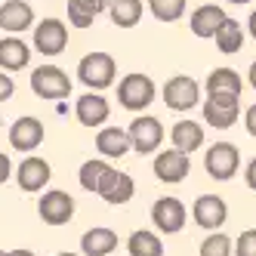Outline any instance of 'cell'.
<instances>
[{"instance_id": "13", "label": "cell", "mask_w": 256, "mask_h": 256, "mask_svg": "<svg viewBox=\"0 0 256 256\" xmlns=\"http://www.w3.org/2000/svg\"><path fill=\"white\" fill-rule=\"evenodd\" d=\"M238 114H241V108H238L234 96H207V102H204V120L210 126H216V130L234 126Z\"/></svg>"}, {"instance_id": "2", "label": "cell", "mask_w": 256, "mask_h": 256, "mask_svg": "<svg viewBox=\"0 0 256 256\" xmlns=\"http://www.w3.org/2000/svg\"><path fill=\"white\" fill-rule=\"evenodd\" d=\"M114 74H118V62L114 56H108V52H86L78 65V78L84 86L90 90H108L114 84Z\"/></svg>"}, {"instance_id": "18", "label": "cell", "mask_w": 256, "mask_h": 256, "mask_svg": "<svg viewBox=\"0 0 256 256\" xmlns=\"http://www.w3.org/2000/svg\"><path fill=\"white\" fill-rule=\"evenodd\" d=\"M114 250H118V234L105 226L90 228L80 238V256H112Z\"/></svg>"}, {"instance_id": "34", "label": "cell", "mask_w": 256, "mask_h": 256, "mask_svg": "<svg viewBox=\"0 0 256 256\" xmlns=\"http://www.w3.org/2000/svg\"><path fill=\"white\" fill-rule=\"evenodd\" d=\"M244 126H247V133L256 139V105L247 108V114H244Z\"/></svg>"}, {"instance_id": "38", "label": "cell", "mask_w": 256, "mask_h": 256, "mask_svg": "<svg viewBox=\"0 0 256 256\" xmlns=\"http://www.w3.org/2000/svg\"><path fill=\"white\" fill-rule=\"evenodd\" d=\"M247 80H250V86H253V90H256V62H253V65H250V74H247Z\"/></svg>"}, {"instance_id": "41", "label": "cell", "mask_w": 256, "mask_h": 256, "mask_svg": "<svg viewBox=\"0 0 256 256\" xmlns=\"http://www.w3.org/2000/svg\"><path fill=\"white\" fill-rule=\"evenodd\" d=\"M0 256H10V250H0Z\"/></svg>"}, {"instance_id": "27", "label": "cell", "mask_w": 256, "mask_h": 256, "mask_svg": "<svg viewBox=\"0 0 256 256\" xmlns=\"http://www.w3.org/2000/svg\"><path fill=\"white\" fill-rule=\"evenodd\" d=\"M108 12L118 28H133L142 19V0H108Z\"/></svg>"}, {"instance_id": "28", "label": "cell", "mask_w": 256, "mask_h": 256, "mask_svg": "<svg viewBox=\"0 0 256 256\" xmlns=\"http://www.w3.org/2000/svg\"><path fill=\"white\" fill-rule=\"evenodd\" d=\"M108 167H112V164H105L102 158H90L86 164H80V173H78L80 188L96 192V188H99V179L105 176V170H108Z\"/></svg>"}, {"instance_id": "9", "label": "cell", "mask_w": 256, "mask_h": 256, "mask_svg": "<svg viewBox=\"0 0 256 256\" xmlns=\"http://www.w3.org/2000/svg\"><path fill=\"white\" fill-rule=\"evenodd\" d=\"M164 105L173 108V112H192L200 99V86L194 84V78H186V74H176L164 84Z\"/></svg>"}, {"instance_id": "31", "label": "cell", "mask_w": 256, "mask_h": 256, "mask_svg": "<svg viewBox=\"0 0 256 256\" xmlns=\"http://www.w3.org/2000/svg\"><path fill=\"white\" fill-rule=\"evenodd\" d=\"M234 256H256V228L241 232V238L234 244Z\"/></svg>"}, {"instance_id": "40", "label": "cell", "mask_w": 256, "mask_h": 256, "mask_svg": "<svg viewBox=\"0 0 256 256\" xmlns=\"http://www.w3.org/2000/svg\"><path fill=\"white\" fill-rule=\"evenodd\" d=\"M56 256H80V253H71V250H62V253H56Z\"/></svg>"}, {"instance_id": "26", "label": "cell", "mask_w": 256, "mask_h": 256, "mask_svg": "<svg viewBox=\"0 0 256 256\" xmlns=\"http://www.w3.org/2000/svg\"><path fill=\"white\" fill-rule=\"evenodd\" d=\"M126 253L130 256H164V241L148 228H136L126 238Z\"/></svg>"}, {"instance_id": "25", "label": "cell", "mask_w": 256, "mask_h": 256, "mask_svg": "<svg viewBox=\"0 0 256 256\" xmlns=\"http://www.w3.org/2000/svg\"><path fill=\"white\" fill-rule=\"evenodd\" d=\"M96 148L102 158H124L130 152V139H126V130L120 126H105L96 136Z\"/></svg>"}, {"instance_id": "8", "label": "cell", "mask_w": 256, "mask_h": 256, "mask_svg": "<svg viewBox=\"0 0 256 256\" xmlns=\"http://www.w3.org/2000/svg\"><path fill=\"white\" fill-rule=\"evenodd\" d=\"M96 194L105 200V204L120 207V204H130V200H133V194H136V182H133V176H130V173L108 167V170H105V176L99 179Z\"/></svg>"}, {"instance_id": "21", "label": "cell", "mask_w": 256, "mask_h": 256, "mask_svg": "<svg viewBox=\"0 0 256 256\" xmlns=\"http://www.w3.org/2000/svg\"><path fill=\"white\" fill-rule=\"evenodd\" d=\"M31 62V50L19 38H4L0 40V68L4 71H22Z\"/></svg>"}, {"instance_id": "15", "label": "cell", "mask_w": 256, "mask_h": 256, "mask_svg": "<svg viewBox=\"0 0 256 256\" xmlns=\"http://www.w3.org/2000/svg\"><path fill=\"white\" fill-rule=\"evenodd\" d=\"M40 142H44V124L38 118L25 114L10 126V145L16 152H34Z\"/></svg>"}, {"instance_id": "6", "label": "cell", "mask_w": 256, "mask_h": 256, "mask_svg": "<svg viewBox=\"0 0 256 256\" xmlns=\"http://www.w3.org/2000/svg\"><path fill=\"white\" fill-rule=\"evenodd\" d=\"M186 219H188L186 204H182L179 198H173V194H164V198H158L152 204V222H154V228L160 234L182 232V228H186Z\"/></svg>"}, {"instance_id": "35", "label": "cell", "mask_w": 256, "mask_h": 256, "mask_svg": "<svg viewBox=\"0 0 256 256\" xmlns=\"http://www.w3.org/2000/svg\"><path fill=\"white\" fill-rule=\"evenodd\" d=\"M244 179H247V186H250V188L256 192V158H253V160L247 164V170H244Z\"/></svg>"}, {"instance_id": "39", "label": "cell", "mask_w": 256, "mask_h": 256, "mask_svg": "<svg viewBox=\"0 0 256 256\" xmlns=\"http://www.w3.org/2000/svg\"><path fill=\"white\" fill-rule=\"evenodd\" d=\"M228 4H234V6H244V4H250V0H228Z\"/></svg>"}, {"instance_id": "20", "label": "cell", "mask_w": 256, "mask_h": 256, "mask_svg": "<svg viewBox=\"0 0 256 256\" xmlns=\"http://www.w3.org/2000/svg\"><path fill=\"white\" fill-rule=\"evenodd\" d=\"M222 19H226L222 6H216V4L198 6V10L192 12V34H194V38H213L216 28L222 25Z\"/></svg>"}, {"instance_id": "3", "label": "cell", "mask_w": 256, "mask_h": 256, "mask_svg": "<svg viewBox=\"0 0 256 256\" xmlns=\"http://www.w3.org/2000/svg\"><path fill=\"white\" fill-rule=\"evenodd\" d=\"M31 90L38 99H46V102H59L65 96H71V78L65 74L62 68L56 65H40L31 71Z\"/></svg>"}, {"instance_id": "32", "label": "cell", "mask_w": 256, "mask_h": 256, "mask_svg": "<svg viewBox=\"0 0 256 256\" xmlns=\"http://www.w3.org/2000/svg\"><path fill=\"white\" fill-rule=\"evenodd\" d=\"M12 90H16V84H12V78L6 74V71H0V102H6V99L12 96Z\"/></svg>"}, {"instance_id": "24", "label": "cell", "mask_w": 256, "mask_h": 256, "mask_svg": "<svg viewBox=\"0 0 256 256\" xmlns=\"http://www.w3.org/2000/svg\"><path fill=\"white\" fill-rule=\"evenodd\" d=\"M102 10H108V0H68V22L84 31L96 22Z\"/></svg>"}, {"instance_id": "17", "label": "cell", "mask_w": 256, "mask_h": 256, "mask_svg": "<svg viewBox=\"0 0 256 256\" xmlns=\"http://www.w3.org/2000/svg\"><path fill=\"white\" fill-rule=\"evenodd\" d=\"M31 25H34V10L25 0H6V4H0V28L4 31L22 34Z\"/></svg>"}, {"instance_id": "23", "label": "cell", "mask_w": 256, "mask_h": 256, "mask_svg": "<svg viewBox=\"0 0 256 256\" xmlns=\"http://www.w3.org/2000/svg\"><path fill=\"white\" fill-rule=\"evenodd\" d=\"M213 38H216L219 52H226V56H234V52H241V46H244V28H241V22H238V19L226 16L222 25L216 28Z\"/></svg>"}, {"instance_id": "22", "label": "cell", "mask_w": 256, "mask_h": 256, "mask_svg": "<svg viewBox=\"0 0 256 256\" xmlns=\"http://www.w3.org/2000/svg\"><path fill=\"white\" fill-rule=\"evenodd\" d=\"M207 96H234L241 99V74L232 68H216L207 78Z\"/></svg>"}, {"instance_id": "7", "label": "cell", "mask_w": 256, "mask_h": 256, "mask_svg": "<svg viewBox=\"0 0 256 256\" xmlns=\"http://www.w3.org/2000/svg\"><path fill=\"white\" fill-rule=\"evenodd\" d=\"M126 139H130V148L139 152V154H152L160 148V142H164V124L152 114H139L133 124H130V130H126Z\"/></svg>"}, {"instance_id": "14", "label": "cell", "mask_w": 256, "mask_h": 256, "mask_svg": "<svg viewBox=\"0 0 256 256\" xmlns=\"http://www.w3.org/2000/svg\"><path fill=\"white\" fill-rule=\"evenodd\" d=\"M52 176V167H50V160L44 158H25L19 164V170H16V182H19V188L22 192H40L46 188V182Z\"/></svg>"}, {"instance_id": "12", "label": "cell", "mask_w": 256, "mask_h": 256, "mask_svg": "<svg viewBox=\"0 0 256 256\" xmlns=\"http://www.w3.org/2000/svg\"><path fill=\"white\" fill-rule=\"evenodd\" d=\"M152 170L160 182H167V186H176V182H182L188 176L192 170V158L188 154H182L176 148H167V152H158L154 164H152Z\"/></svg>"}, {"instance_id": "33", "label": "cell", "mask_w": 256, "mask_h": 256, "mask_svg": "<svg viewBox=\"0 0 256 256\" xmlns=\"http://www.w3.org/2000/svg\"><path fill=\"white\" fill-rule=\"evenodd\" d=\"M10 176H12V164H10V158L4 152H0V186L10 182Z\"/></svg>"}, {"instance_id": "30", "label": "cell", "mask_w": 256, "mask_h": 256, "mask_svg": "<svg viewBox=\"0 0 256 256\" xmlns=\"http://www.w3.org/2000/svg\"><path fill=\"white\" fill-rule=\"evenodd\" d=\"M200 256H232V238L222 232H213L200 241Z\"/></svg>"}, {"instance_id": "1", "label": "cell", "mask_w": 256, "mask_h": 256, "mask_svg": "<svg viewBox=\"0 0 256 256\" xmlns=\"http://www.w3.org/2000/svg\"><path fill=\"white\" fill-rule=\"evenodd\" d=\"M154 96H158L154 80L148 74H139V71L120 78V84H118V102L126 112H145L154 102Z\"/></svg>"}, {"instance_id": "16", "label": "cell", "mask_w": 256, "mask_h": 256, "mask_svg": "<svg viewBox=\"0 0 256 256\" xmlns=\"http://www.w3.org/2000/svg\"><path fill=\"white\" fill-rule=\"evenodd\" d=\"M74 114L84 126H102L108 120V114H112V105H108V99L102 93H86L74 102Z\"/></svg>"}, {"instance_id": "19", "label": "cell", "mask_w": 256, "mask_h": 256, "mask_svg": "<svg viewBox=\"0 0 256 256\" xmlns=\"http://www.w3.org/2000/svg\"><path fill=\"white\" fill-rule=\"evenodd\" d=\"M170 142L173 148L182 152V154H192L204 145V126L194 124V120H176L173 130H170Z\"/></svg>"}, {"instance_id": "5", "label": "cell", "mask_w": 256, "mask_h": 256, "mask_svg": "<svg viewBox=\"0 0 256 256\" xmlns=\"http://www.w3.org/2000/svg\"><path fill=\"white\" fill-rule=\"evenodd\" d=\"M38 216L52 228L68 226L71 219H74V198H71L68 192H62V188H50L38 200Z\"/></svg>"}, {"instance_id": "11", "label": "cell", "mask_w": 256, "mask_h": 256, "mask_svg": "<svg viewBox=\"0 0 256 256\" xmlns=\"http://www.w3.org/2000/svg\"><path fill=\"white\" fill-rule=\"evenodd\" d=\"M65 46H68V31L62 19H44L34 28V50L40 56H59Z\"/></svg>"}, {"instance_id": "37", "label": "cell", "mask_w": 256, "mask_h": 256, "mask_svg": "<svg viewBox=\"0 0 256 256\" xmlns=\"http://www.w3.org/2000/svg\"><path fill=\"white\" fill-rule=\"evenodd\" d=\"M247 28H250V34H253V40H256V10L250 12V22H247Z\"/></svg>"}, {"instance_id": "4", "label": "cell", "mask_w": 256, "mask_h": 256, "mask_svg": "<svg viewBox=\"0 0 256 256\" xmlns=\"http://www.w3.org/2000/svg\"><path fill=\"white\" fill-rule=\"evenodd\" d=\"M204 170L216 182H228L238 170H241V154H238V148H234L232 142H216V145L207 148Z\"/></svg>"}, {"instance_id": "29", "label": "cell", "mask_w": 256, "mask_h": 256, "mask_svg": "<svg viewBox=\"0 0 256 256\" xmlns=\"http://www.w3.org/2000/svg\"><path fill=\"white\" fill-rule=\"evenodd\" d=\"M148 10L160 22H176L186 12V0H148Z\"/></svg>"}, {"instance_id": "36", "label": "cell", "mask_w": 256, "mask_h": 256, "mask_svg": "<svg viewBox=\"0 0 256 256\" xmlns=\"http://www.w3.org/2000/svg\"><path fill=\"white\" fill-rule=\"evenodd\" d=\"M10 256H38V253L28 250V247H19V250H10Z\"/></svg>"}, {"instance_id": "10", "label": "cell", "mask_w": 256, "mask_h": 256, "mask_svg": "<svg viewBox=\"0 0 256 256\" xmlns=\"http://www.w3.org/2000/svg\"><path fill=\"white\" fill-rule=\"evenodd\" d=\"M192 219H194V226L207 228V232H219L228 219V207L219 194H200L192 204Z\"/></svg>"}]
</instances>
